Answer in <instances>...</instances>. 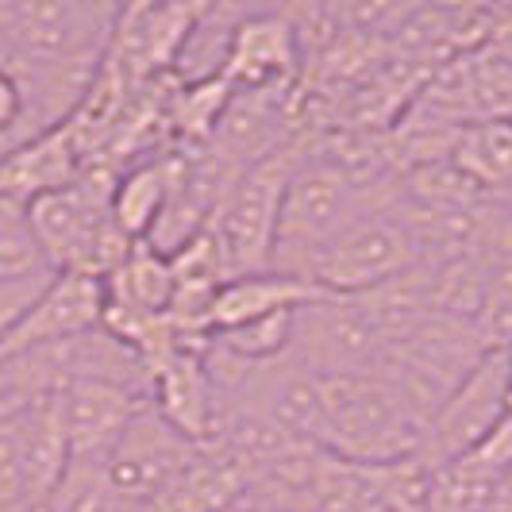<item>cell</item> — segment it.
Masks as SVG:
<instances>
[{
  "label": "cell",
  "mask_w": 512,
  "mask_h": 512,
  "mask_svg": "<svg viewBox=\"0 0 512 512\" xmlns=\"http://www.w3.org/2000/svg\"><path fill=\"white\" fill-rule=\"evenodd\" d=\"M428 416L382 374L320 378L316 447L347 466H397L416 459Z\"/></svg>",
  "instance_id": "6da1fadb"
},
{
  "label": "cell",
  "mask_w": 512,
  "mask_h": 512,
  "mask_svg": "<svg viewBox=\"0 0 512 512\" xmlns=\"http://www.w3.org/2000/svg\"><path fill=\"white\" fill-rule=\"evenodd\" d=\"M116 170L89 166L74 185L27 205V228L54 274H85L104 282L135 247L112 220Z\"/></svg>",
  "instance_id": "7a4b0ae2"
},
{
  "label": "cell",
  "mask_w": 512,
  "mask_h": 512,
  "mask_svg": "<svg viewBox=\"0 0 512 512\" xmlns=\"http://www.w3.org/2000/svg\"><path fill=\"white\" fill-rule=\"evenodd\" d=\"M305 151V139L278 147L274 154L258 158L243 174H235L224 189L220 205L208 220V235L220 247L231 278L266 274L274 262V239H278V216H282L285 185L293 178V166Z\"/></svg>",
  "instance_id": "3957f363"
},
{
  "label": "cell",
  "mask_w": 512,
  "mask_h": 512,
  "mask_svg": "<svg viewBox=\"0 0 512 512\" xmlns=\"http://www.w3.org/2000/svg\"><path fill=\"white\" fill-rule=\"evenodd\" d=\"M424 262L428 258H424L420 235L412 231L405 212L389 193L382 205L370 208L359 224H351L316 258L308 282L320 285L324 293L362 297V293H378L385 285L409 278Z\"/></svg>",
  "instance_id": "277c9868"
},
{
  "label": "cell",
  "mask_w": 512,
  "mask_h": 512,
  "mask_svg": "<svg viewBox=\"0 0 512 512\" xmlns=\"http://www.w3.org/2000/svg\"><path fill=\"white\" fill-rule=\"evenodd\" d=\"M197 459H201V443L174 432L147 401L128 424V432L104 455L101 466L112 489L131 509L154 512L178 493Z\"/></svg>",
  "instance_id": "5b68a950"
},
{
  "label": "cell",
  "mask_w": 512,
  "mask_h": 512,
  "mask_svg": "<svg viewBox=\"0 0 512 512\" xmlns=\"http://www.w3.org/2000/svg\"><path fill=\"white\" fill-rule=\"evenodd\" d=\"M70 466L54 393L0 412V512L47 501Z\"/></svg>",
  "instance_id": "8992f818"
},
{
  "label": "cell",
  "mask_w": 512,
  "mask_h": 512,
  "mask_svg": "<svg viewBox=\"0 0 512 512\" xmlns=\"http://www.w3.org/2000/svg\"><path fill=\"white\" fill-rule=\"evenodd\" d=\"M509 416V359L505 351H489L466 378H462L424 424L416 462L424 470H439L462 459Z\"/></svg>",
  "instance_id": "52a82bcc"
},
{
  "label": "cell",
  "mask_w": 512,
  "mask_h": 512,
  "mask_svg": "<svg viewBox=\"0 0 512 512\" xmlns=\"http://www.w3.org/2000/svg\"><path fill=\"white\" fill-rule=\"evenodd\" d=\"M301 74V31L289 12H243L231 27L224 81L231 93H293Z\"/></svg>",
  "instance_id": "ba28073f"
},
{
  "label": "cell",
  "mask_w": 512,
  "mask_h": 512,
  "mask_svg": "<svg viewBox=\"0 0 512 512\" xmlns=\"http://www.w3.org/2000/svg\"><path fill=\"white\" fill-rule=\"evenodd\" d=\"M104 285L85 274H54L47 289L35 297V305L20 316V324L0 339V359L58 347L66 339L101 328Z\"/></svg>",
  "instance_id": "9c48e42d"
},
{
  "label": "cell",
  "mask_w": 512,
  "mask_h": 512,
  "mask_svg": "<svg viewBox=\"0 0 512 512\" xmlns=\"http://www.w3.org/2000/svg\"><path fill=\"white\" fill-rule=\"evenodd\" d=\"M147 401L151 397L112 382H66L54 389L70 462H104Z\"/></svg>",
  "instance_id": "30bf717a"
},
{
  "label": "cell",
  "mask_w": 512,
  "mask_h": 512,
  "mask_svg": "<svg viewBox=\"0 0 512 512\" xmlns=\"http://www.w3.org/2000/svg\"><path fill=\"white\" fill-rule=\"evenodd\" d=\"M85 154L77 147L66 124L31 135L20 147L0 158V197L16 201L20 208L35 205L39 197H51L58 189L74 185L85 174Z\"/></svg>",
  "instance_id": "8fae6325"
},
{
  "label": "cell",
  "mask_w": 512,
  "mask_h": 512,
  "mask_svg": "<svg viewBox=\"0 0 512 512\" xmlns=\"http://www.w3.org/2000/svg\"><path fill=\"white\" fill-rule=\"evenodd\" d=\"M324 289L312 282H301V278H289V274H247V278H231L216 301L208 308L205 320V335L228 332V328H239L247 320H262V316H274V312H297V308L320 301Z\"/></svg>",
  "instance_id": "7c38bea8"
},
{
  "label": "cell",
  "mask_w": 512,
  "mask_h": 512,
  "mask_svg": "<svg viewBox=\"0 0 512 512\" xmlns=\"http://www.w3.org/2000/svg\"><path fill=\"white\" fill-rule=\"evenodd\" d=\"M174 174H178V147L139 158L120 170V178L112 185V220L131 243H147L151 231L158 228L174 189Z\"/></svg>",
  "instance_id": "4fadbf2b"
},
{
  "label": "cell",
  "mask_w": 512,
  "mask_h": 512,
  "mask_svg": "<svg viewBox=\"0 0 512 512\" xmlns=\"http://www.w3.org/2000/svg\"><path fill=\"white\" fill-rule=\"evenodd\" d=\"M451 166L493 201L512 193V120H474L455 131Z\"/></svg>",
  "instance_id": "5bb4252c"
},
{
  "label": "cell",
  "mask_w": 512,
  "mask_h": 512,
  "mask_svg": "<svg viewBox=\"0 0 512 512\" xmlns=\"http://www.w3.org/2000/svg\"><path fill=\"white\" fill-rule=\"evenodd\" d=\"M47 501L51 512H139L112 489L101 462H70Z\"/></svg>",
  "instance_id": "9a60e30c"
},
{
  "label": "cell",
  "mask_w": 512,
  "mask_h": 512,
  "mask_svg": "<svg viewBox=\"0 0 512 512\" xmlns=\"http://www.w3.org/2000/svg\"><path fill=\"white\" fill-rule=\"evenodd\" d=\"M478 332L489 343V351H505L512 347V251L493 258L482 285V301H478V316H474Z\"/></svg>",
  "instance_id": "2e32d148"
},
{
  "label": "cell",
  "mask_w": 512,
  "mask_h": 512,
  "mask_svg": "<svg viewBox=\"0 0 512 512\" xmlns=\"http://www.w3.org/2000/svg\"><path fill=\"white\" fill-rule=\"evenodd\" d=\"M24 139H31L24 89H20V77L0 62V158L12 147H20Z\"/></svg>",
  "instance_id": "e0dca14e"
},
{
  "label": "cell",
  "mask_w": 512,
  "mask_h": 512,
  "mask_svg": "<svg viewBox=\"0 0 512 512\" xmlns=\"http://www.w3.org/2000/svg\"><path fill=\"white\" fill-rule=\"evenodd\" d=\"M51 278H54V270H47V274H27V278H8V282H0V339L12 332L16 324H20V316L35 305V297L47 289V282H51Z\"/></svg>",
  "instance_id": "ac0fdd59"
},
{
  "label": "cell",
  "mask_w": 512,
  "mask_h": 512,
  "mask_svg": "<svg viewBox=\"0 0 512 512\" xmlns=\"http://www.w3.org/2000/svg\"><path fill=\"white\" fill-rule=\"evenodd\" d=\"M505 359H509V412H512V347H505Z\"/></svg>",
  "instance_id": "d6986e66"
}]
</instances>
